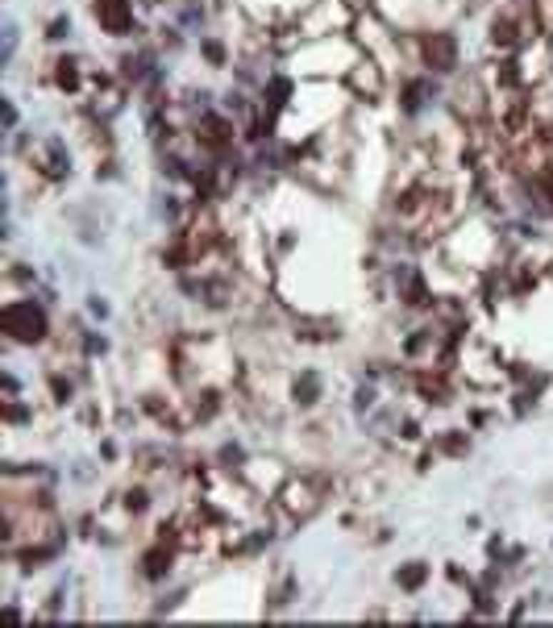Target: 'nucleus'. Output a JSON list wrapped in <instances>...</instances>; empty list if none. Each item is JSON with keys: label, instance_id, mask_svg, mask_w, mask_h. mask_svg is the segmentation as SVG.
Segmentation results:
<instances>
[{"label": "nucleus", "instance_id": "20e7f679", "mask_svg": "<svg viewBox=\"0 0 553 628\" xmlns=\"http://www.w3.org/2000/svg\"><path fill=\"white\" fill-rule=\"evenodd\" d=\"M454 38H450V34H429V38H425V59H429V63H433L437 71H450V67H454Z\"/></svg>", "mask_w": 553, "mask_h": 628}, {"label": "nucleus", "instance_id": "7ed1b4c3", "mask_svg": "<svg viewBox=\"0 0 553 628\" xmlns=\"http://www.w3.org/2000/svg\"><path fill=\"white\" fill-rule=\"evenodd\" d=\"M316 504H320V491H316L308 479H304V483H291L288 491H283V507H288L291 516H308Z\"/></svg>", "mask_w": 553, "mask_h": 628}, {"label": "nucleus", "instance_id": "39448f33", "mask_svg": "<svg viewBox=\"0 0 553 628\" xmlns=\"http://www.w3.org/2000/svg\"><path fill=\"white\" fill-rule=\"evenodd\" d=\"M491 42H495V46H520V42H524V21H520L516 13H504L499 21L491 25Z\"/></svg>", "mask_w": 553, "mask_h": 628}, {"label": "nucleus", "instance_id": "0eeeda50", "mask_svg": "<svg viewBox=\"0 0 553 628\" xmlns=\"http://www.w3.org/2000/svg\"><path fill=\"white\" fill-rule=\"evenodd\" d=\"M425 579H429V570H425L420 562H412L408 570L400 574V587H408V591H416V587H420V582H425Z\"/></svg>", "mask_w": 553, "mask_h": 628}, {"label": "nucleus", "instance_id": "f257e3e1", "mask_svg": "<svg viewBox=\"0 0 553 628\" xmlns=\"http://www.w3.org/2000/svg\"><path fill=\"white\" fill-rule=\"evenodd\" d=\"M0 325H4V333L13 341H38L46 333V313H42L38 304H29V300H17V304L4 308Z\"/></svg>", "mask_w": 553, "mask_h": 628}, {"label": "nucleus", "instance_id": "423d86ee", "mask_svg": "<svg viewBox=\"0 0 553 628\" xmlns=\"http://www.w3.org/2000/svg\"><path fill=\"white\" fill-rule=\"evenodd\" d=\"M54 67H59V71H54L59 88H63V92H75V88H79V67H75L71 59H63V63H54Z\"/></svg>", "mask_w": 553, "mask_h": 628}, {"label": "nucleus", "instance_id": "f03ea898", "mask_svg": "<svg viewBox=\"0 0 553 628\" xmlns=\"http://www.w3.org/2000/svg\"><path fill=\"white\" fill-rule=\"evenodd\" d=\"M96 21L104 25L108 34H129L133 9H129V0H96Z\"/></svg>", "mask_w": 553, "mask_h": 628}]
</instances>
